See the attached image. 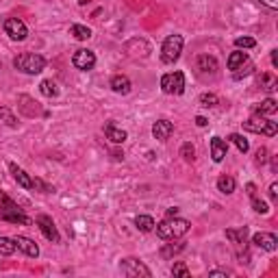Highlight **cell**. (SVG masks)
Listing matches in <instances>:
<instances>
[{
  "label": "cell",
  "instance_id": "obj_1",
  "mask_svg": "<svg viewBox=\"0 0 278 278\" xmlns=\"http://www.w3.org/2000/svg\"><path fill=\"white\" fill-rule=\"evenodd\" d=\"M154 231H157V237L163 241H174V239H181V237H185L187 233L191 231V224L187 222V219L183 217H168L163 219V222L154 224Z\"/></svg>",
  "mask_w": 278,
  "mask_h": 278
},
{
  "label": "cell",
  "instance_id": "obj_2",
  "mask_svg": "<svg viewBox=\"0 0 278 278\" xmlns=\"http://www.w3.org/2000/svg\"><path fill=\"white\" fill-rule=\"evenodd\" d=\"M13 68L24 72V74H39L46 68V59L35 52H22L13 59Z\"/></svg>",
  "mask_w": 278,
  "mask_h": 278
},
{
  "label": "cell",
  "instance_id": "obj_3",
  "mask_svg": "<svg viewBox=\"0 0 278 278\" xmlns=\"http://www.w3.org/2000/svg\"><path fill=\"white\" fill-rule=\"evenodd\" d=\"M183 44H185L183 35L165 37V42H163V46H161V61L168 63V65L178 61V57H181V52H183Z\"/></svg>",
  "mask_w": 278,
  "mask_h": 278
},
{
  "label": "cell",
  "instance_id": "obj_4",
  "mask_svg": "<svg viewBox=\"0 0 278 278\" xmlns=\"http://www.w3.org/2000/svg\"><path fill=\"white\" fill-rule=\"evenodd\" d=\"M243 130H250V133H259V135H267L274 137L278 133L276 122L265 120V116H252L250 120L243 122Z\"/></svg>",
  "mask_w": 278,
  "mask_h": 278
},
{
  "label": "cell",
  "instance_id": "obj_5",
  "mask_svg": "<svg viewBox=\"0 0 278 278\" xmlns=\"http://www.w3.org/2000/svg\"><path fill=\"white\" fill-rule=\"evenodd\" d=\"M161 89L168 96H181L185 92V74L183 72H170L161 76Z\"/></svg>",
  "mask_w": 278,
  "mask_h": 278
},
{
  "label": "cell",
  "instance_id": "obj_6",
  "mask_svg": "<svg viewBox=\"0 0 278 278\" xmlns=\"http://www.w3.org/2000/svg\"><path fill=\"white\" fill-rule=\"evenodd\" d=\"M3 29H5L7 35L13 39V42H24L26 35H29L26 24H24L22 20H18V18H7L5 24H3Z\"/></svg>",
  "mask_w": 278,
  "mask_h": 278
},
{
  "label": "cell",
  "instance_id": "obj_7",
  "mask_svg": "<svg viewBox=\"0 0 278 278\" xmlns=\"http://www.w3.org/2000/svg\"><path fill=\"white\" fill-rule=\"evenodd\" d=\"M196 74L200 78H213L217 74V59L211 54H200L198 61H196Z\"/></svg>",
  "mask_w": 278,
  "mask_h": 278
},
{
  "label": "cell",
  "instance_id": "obj_8",
  "mask_svg": "<svg viewBox=\"0 0 278 278\" xmlns=\"http://www.w3.org/2000/svg\"><path fill=\"white\" fill-rule=\"evenodd\" d=\"M35 224L39 226V231H42V235L46 237L48 241H52V243H59L61 241V235H59V231H57L52 217H48V215L42 213V215L35 217Z\"/></svg>",
  "mask_w": 278,
  "mask_h": 278
},
{
  "label": "cell",
  "instance_id": "obj_9",
  "mask_svg": "<svg viewBox=\"0 0 278 278\" xmlns=\"http://www.w3.org/2000/svg\"><path fill=\"white\" fill-rule=\"evenodd\" d=\"M120 269H122V274H124V276H146V278L152 276V272L139 259H124V261H122V265H120Z\"/></svg>",
  "mask_w": 278,
  "mask_h": 278
},
{
  "label": "cell",
  "instance_id": "obj_10",
  "mask_svg": "<svg viewBox=\"0 0 278 278\" xmlns=\"http://www.w3.org/2000/svg\"><path fill=\"white\" fill-rule=\"evenodd\" d=\"M72 63H74L76 70H94L96 65V54L92 50H87V48H78V50L74 52V57H72Z\"/></svg>",
  "mask_w": 278,
  "mask_h": 278
},
{
  "label": "cell",
  "instance_id": "obj_11",
  "mask_svg": "<svg viewBox=\"0 0 278 278\" xmlns=\"http://www.w3.org/2000/svg\"><path fill=\"white\" fill-rule=\"evenodd\" d=\"M0 219H5V222H11V224H24V226L31 224V219L18 209V204H15V202L11 204V207L0 209Z\"/></svg>",
  "mask_w": 278,
  "mask_h": 278
},
{
  "label": "cell",
  "instance_id": "obj_12",
  "mask_svg": "<svg viewBox=\"0 0 278 278\" xmlns=\"http://www.w3.org/2000/svg\"><path fill=\"white\" fill-rule=\"evenodd\" d=\"M13 241H15V248H18L20 252H24L26 257H31V259H37L39 257V246L31 239V237L18 235V237H13Z\"/></svg>",
  "mask_w": 278,
  "mask_h": 278
},
{
  "label": "cell",
  "instance_id": "obj_13",
  "mask_svg": "<svg viewBox=\"0 0 278 278\" xmlns=\"http://www.w3.org/2000/svg\"><path fill=\"white\" fill-rule=\"evenodd\" d=\"M252 243L259 246L261 250H267V252H274L278 248V239L272 233H257L255 237H252Z\"/></svg>",
  "mask_w": 278,
  "mask_h": 278
},
{
  "label": "cell",
  "instance_id": "obj_14",
  "mask_svg": "<svg viewBox=\"0 0 278 278\" xmlns=\"http://www.w3.org/2000/svg\"><path fill=\"white\" fill-rule=\"evenodd\" d=\"M172 133H174V124L168 120H157L152 124V135H154V139H159V142H168Z\"/></svg>",
  "mask_w": 278,
  "mask_h": 278
},
{
  "label": "cell",
  "instance_id": "obj_15",
  "mask_svg": "<svg viewBox=\"0 0 278 278\" xmlns=\"http://www.w3.org/2000/svg\"><path fill=\"white\" fill-rule=\"evenodd\" d=\"M9 170H11V174L15 178V183H18L20 187H24V189H35V178H31L22 168H18L15 163H9Z\"/></svg>",
  "mask_w": 278,
  "mask_h": 278
},
{
  "label": "cell",
  "instance_id": "obj_16",
  "mask_svg": "<svg viewBox=\"0 0 278 278\" xmlns=\"http://www.w3.org/2000/svg\"><path fill=\"white\" fill-rule=\"evenodd\" d=\"M226 152H228V146L222 137H213L211 139V157H213L215 163H222L224 157H226Z\"/></svg>",
  "mask_w": 278,
  "mask_h": 278
},
{
  "label": "cell",
  "instance_id": "obj_17",
  "mask_svg": "<svg viewBox=\"0 0 278 278\" xmlns=\"http://www.w3.org/2000/svg\"><path fill=\"white\" fill-rule=\"evenodd\" d=\"M252 111H255V116H274V113L278 111V102L274 100V98H265V100H261L259 104H255Z\"/></svg>",
  "mask_w": 278,
  "mask_h": 278
},
{
  "label": "cell",
  "instance_id": "obj_18",
  "mask_svg": "<svg viewBox=\"0 0 278 278\" xmlns=\"http://www.w3.org/2000/svg\"><path fill=\"white\" fill-rule=\"evenodd\" d=\"M104 135H107V139H111L113 144H124L126 142V130H122V128H118L113 122H107L104 124Z\"/></svg>",
  "mask_w": 278,
  "mask_h": 278
},
{
  "label": "cell",
  "instance_id": "obj_19",
  "mask_svg": "<svg viewBox=\"0 0 278 278\" xmlns=\"http://www.w3.org/2000/svg\"><path fill=\"white\" fill-rule=\"evenodd\" d=\"M111 89L116 94H120V96L130 94V78L124 76V74H116V76L111 78Z\"/></svg>",
  "mask_w": 278,
  "mask_h": 278
},
{
  "label": "cell",
  "instance_id": "obj_20",
  "mask_svg": "<svg viewBox=\"0 0 278 278\" xmlns=\"http://www.w3.org/2000/svg\"><path fill=\"white\" fill-rule=\"evenodd\" d=\"M248 235H250V231H248V226H241V228H228L226 231V239L231 241V243H235V246H241V243H246V239H248Z\"/></svg>",
  "mask_w": 278,
  "mask_h": 278
},
{
  "label": "cell",
  "instance_id": "obj_21",
  "mask_svg": "<svg viewBox=\"0 0 278 278\" xmlns=\"http://www.w3.org/2000/svg\"><path fill=\"white\" fill-rule=\"evenodd\" d=\"M248 61V54L246 52H241V50H235V52H231V57H228V61H226V68L228 70H237L239 65H243Z\"/></svg>",
  "mask_w": 278,
  "mask_h": 278
},
{
  "label": "cell",
  "instance_id": "obj_22",
  "mask_svg": "<svg viewBox=\"0 0 278 278\" xmlns=\"http://www.w3.org/2000/svg\"><path fill=\"white\" fill-rule=\"evenodd\" d=\"M235 187H237V183H235V178H233V176H226V174H224V176H219V178H217V189L222 191V193H226V196H228V193H233V191H235Z\"/></svg>",
  "mask_w": 278,
  "mask_h": 278
},
{
  "label": "cell",
  "instance_id": "obj_23",
  "mask_svg": "<svg viewBox=\"0 0 278 278\" xmlns=\"http://www.w3.org/2000/svg\"><path fill=\"white\" fill-rule=\"evenodd\" d=\"M259 85H261V89H265V92H276V89H278V78L274 74H261L259 76Z\"/></svg>",
  "mask_w": 278,
  "mask_h": 278
},
{
  "label": "cell",
  "instance_id": "obj_24",
  "mask_svg": "<svg viewBox=\"0 0 278 278\" xmlns=\"http://www.w3.org/2000/svg\"><path fill=\"white\" fill-rule=\"evenodd\" d=\"M135 226L142 233H150V231H154V219L150 215H137L135 217Z\"/></svg>",
  "mask_w": 278,
  "mask_h": 278
},
{
  "label": "cell",
  "instance_id": "obj_25",
  "mask_svg": "<svg viewBox=\"0 0 278 278\" xmlns=\"http://www.w3.org/2000/svg\"><path fill=\"white\" fill-rule=\"evenodd\" d=\"M39 92H42L46 98H54V96H59V87H57L54 80H42V85H39Z\"/></svg>",
  "mask_w": 278,
  "mask_h": 278
},
{
  "label": "cell",
  "instance_id": "obj_26",
  "mask_svg": "<svg viewBox=\"0 0 278 278\" xmlns=\"http://www.w3.org/2000/svg\"><path fill=\"white\" fill-rule=\"evenodd\" d=\"M228 142H233L237 148H239V152H243L246 154L248 150H250V144H248V139L243 137V135H239V133H233V135H228Z\"/></svg>",
  "mask_w": 278,
  "mask_h": 278
},
{
  "label": "cell",
  "instance_id": "obj_27",
  "mask_svg": "<svg viewBox=\"0 0 278 278\" xmlns=\"http://www.w3.org/2000/svg\"><path fill=\"white\" fill-rule=\"evenodd\" d=\"M15 250H18V248H15V241L13 239H9V237H0V255H3V257H11Z\"/></svg>",
  "mask_w": 278,
  "mask_h": 278
},
{
  "label": "cell",
  "instance_id": "obj_28",
  "mask_svg": "<svg viewBox=\"0 0 278 278\" xmlns=\"http://www.w3.org/2000/svg\"><path fill=\"white\" fill-rule=\"evenodd\" d=\"M183 250H185V243H176V246H174V243H168V246L161 248V257L163 259H172V257H176L178 252H183Z\"/></svg>",
  "mask_w": 278,
  "mask_h": 278
},
{
  "label": "cell",
  "instance_id": "obj_29",
  "mask_svg": "<svg viewBox=\"0 0 278 278\" xmlns=\"http://www.w3.org/2000/svg\"><path fill=\"white\" fill-rule=\"evenodd\" d=\"M70 33H72V35H74L76 39H80V42H83V39H89V37H92V31H89L87 26H83V24H72V26H70Z\"/></svg>",
  "mask_w": 278,
  "mask_h": 278
},
{
  "label": "cell",
  "instance_id": "obj_30",
  "mask_svg": "<svg viewBox=\"0 0 278 278\" xmlns=\"http://www.w3.org/2000/svg\"><path fill=\"white\" fill-rule=\"evenodd\" d=\"M0 122H5L7 126H11L15 128L18 126V118L13 116V111L11 109H7V107H0Z\"/></svg>",
  "mask_w": 278,
  "mask_h": 278
},
{
  "label": "cell",
  "instance_id": "obj_31",
  "mask_svg": "<svg viewBox=\"0 0 278 278\" xmlns=\"http://www.w3.org/2000/svg\"><path fill=\"white\" fill-rule=\"evenodd\" d=\"M252 70H255V63H250V61H246V65H239L235 72H233V78L235 80H241L243 76H248V74H252Z\"/></svg>",
  "mask_w": 278,
  "mask_h": 278
},
{
  "label": "cell",
  "instance_id": "obj_32",
  "mask_svg": "<svg viewBox=\"0 0 278 278\" xmlns=\"http://www.w3.org/2000/svg\"><path fill=\"white\" fill-rule=\"evenodd\" d=\"M181 157H183L187 163H191V161L196 159V148H193V144H191V142L183 144V148H181Z\"/></svg>",
  "mask_w": 278,
  "mask_h": 278
},
{
  "label": "cell",
  "instance_id": "obj_33",
  "mask_svg": "<svg viewBox=\"0 0 278 278\" xmlns=\"http://www.w3.org/2000/svg\"><path fill=\"white\" fill-rule=\"evenodd\" d=\"M217 102H219V100H217V96H215V94H211V92L200 96V104H202V107H207V109L217 107Z\"/></svg>",
  "mask_w": 278,
  "mask_h": 278
},
{
  "label": "cell",
  "instance_id": "obj_34",
  "mask_svg": "<svg viewBox=\"0 0 278 278\" xmlns=\"http://www.w3.org/2000/svg\"><path fill=\"white\" fill-rule=\"evenodd\" d=\"M252 209H255L257 213H261V215H267V213H269V207H267V202L259 200L257 196H252Z\"/></svg>",
  "mask_w": 278,
  "mask_h": 278
},
{
  "label": "cell",
  "instance_id": "obj_35",
  "mask_svg": "<svg viewBox=\"0 0 278 278\" xmlns=\"http://www.w3.org/2000/svg\"><path fill=\"white\" fill-rule=\"evenodd\" d=\"M235 46L239 48V50H241V48H255L257 46V39H252V37H237L235 39Z\"/></svg>",
  "mask_w": 278,
  "mask_h": 278
},
{
  "label": "cell",
  "instance_id": "obj_36",
  "mask_svg": "<svg viewBox=\"0 0 278 278\" xmlns=\"http://www.w3.org/2000/svg\"><path fill=\"white\" fill-rule=\"evenodd\" d=\"M172 276H183V278H187L189 276V269H187V265L185 263H174V267H172Z\"/></svg>",
  "mask_w": 278,
  "mask_h": 278
},
{
  "label": "cell",
  "instance_id": "obj_37",
  "mask_svg": "<svg viewBox=\"0 0 278 278\" xmlns=\"http://www.w3.org/2000/svg\"><path fill=\"white\" fill-rule=\"evenodd\" d=\"M259 5L267 7V9H272V11H276V9H278V0H259Z\"/></svg>",
  "mask_w": 278,
  "mask_h": 278
},
{
  "label": "cell",
  "instance_id": "obj_38",
  "mask_svg": "<svg viewBox=\"0 0 278 278\" xmlns=\"http://www.w3.org/2000/svg\"><path fill=\"white\" fill-rule=\"evenodd\" d=\"M267 161V150L265 148H259L257 150V163H265Z\"/></svg>",
  "mask_w": 278,
  "mask_h": 278
},
{
  "label": "cell",
  "instance_id": "obj_39",
  "mask_svg": "<svg viewBox=\"0 0 278 278\" xmlns=\"http://www.w3.org/2000/svg\"><path fill=\"white\" fill-rule=\"evenodd\" d=\"M209 276L211 278H219V276H231V272H226V269H213V272H209Z\"/></svg>",
  "mask_w": 278,
  "mask_h": 278
},
{
  "label": "cell",
  "instance_id": "obj_40",
  "mask_svg": "<svg viewBox=\"0 0 278 278\" xmlns=\"http://www.w3.org/2000/svg\"><path fill=\"white\" fill-rule=\"evenodd\" d=\"M269 198H272V200H278V183H272V185H269Z\"/></svg>",
  "mask_w": 278,
  "mask_h": 278
},
{
  "label": "cell",
  "instance_id": "obj_41",
  "mask_svg": "<svg viewBox=\"0 0 278 278\" xmlns=\"http://www.w3.org/2000/svg\"><path fill=\"white\" fill-rule=\"evenodd\" d=\"M246 189H248V196H250V198H252V196H257V187L252 185V183H248V185H246Z\"/></svg>",
  "mask_w": 278,
  "mask_h": 278
},
{
  "label": "cell",
  "instance_id": "obj_42",
  "mask_svg": "<svg viewBox=\"0 0 278 278\" xmlns=\"http://www.w3.org/2000/svg\"><path fill=\"white\" fill-rule=\"evenodd\" d=\"M196 124H198V126H207V124H209V120H207V118H202V116H198V118H196Z\"/></svg>",
  "mask_w": 278,
  "mask_h": 278
},
{
  "label": "cell",
  "instance_id": "obj_43",
  "mask_svg": "<svg viewBox=\"0 0 278 278\" xmlns=\"http://www.w3.org/2000/svg\"><path fill=\"white\" fill-rule=\"evenodd\" d=\"M174 215H178V209H176V207L168 209V217H174Z\"/></svg>",
  "mask_w": 278,
  "mask_h": 278
},
{
  "label": "cell",
  "instance_id": "obj_44",
  "mask_svg": "<svg viewBox=\"0 0 278 278\" xmlns=\"http://www.w3.org/2000/svg\"><path fill=\"white\" fill-rule=\"evenodd\" d=\"M272 65H274V68L278 65V54H276V50H272Z\"/></svg>",
  "mask_w": 278,
  "mask_h": 278
},
{
  "label": "cell",
  "instance_id": "obj_45",
  "mask_svg": "<svg viewBox=\"0 0 278 278\" xmlns=\"http://www.w3.org/2000/svg\"><path fill=\"white\" fill-rule=\"evenodd\" d=\"M5 198H7V196H5V193H3V191H0V202H3V200H5Z\"/></svg>",
  "mask_w": 278,
  "mask_h": 278
},
{
  "label": "cell",
  "instance_id": "obj_46",
  "mask_svg": "<svg viewBox=\"0 0 278 278\" xmlns=\"http://www.w3.org/2000/svg\"><path fill=\"white\" fill-rule=\"evenodd\" d=\"M0 70H3V65H0Z\"/></svg>",
  "mask_w": 278,
  "mask_h": 278
}]
</instances>
